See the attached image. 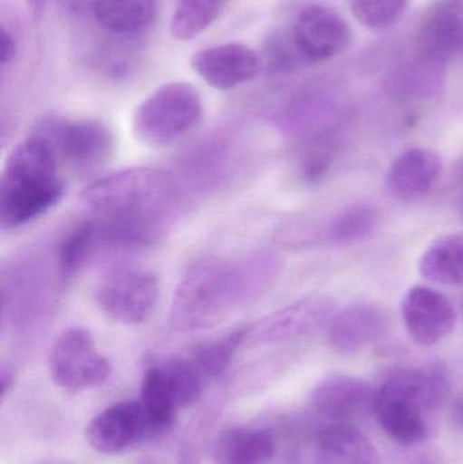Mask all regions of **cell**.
Masks as SVG:
<instances>
[{"mask_svg": "<svg viewBox=\"0 0 463 464\" xmlns=\"http://www.w3.org/2000/svg\"><path fill=\"white\" fill-rule=\"evenodd\" d=\"M27 3H29L33 14H34L37 18L43 14V8H45V0H27Z\"/></svg>", "mask_w": 463, "mask_h": 464, "instance_id": "cell-35", "label": "cell"}, {"mask_svg": "<svg viewBox=\"0 0 463 464\" xmlns=\"http://www.w3.org/2000/svg\"><path fill=\"white\" fill-rule=\"evenodd\" d=\"M333 300L325 296H312L298 300L264 318L255 330L260 343H279L301 337L325 324L333 314Z\"/></svg>", "mask_w": 463, "mask_h": 464, "instance_id": "cell-14", "label": "cell"}, {"mask_svg": "<svg viewBox=\"0 0 463 464\" xmlns=\"http://www.w3.org/2000/svg\"><path fill=\"white\" fill-rule=\"evenodd\" d=\"M250 329L238 327L214 340L206 341L193 349L190 362H193L201 376L217 378L230 367L239 346L245 343Z\"/></svg>", "mask_w": 463, "mask_h": 464, "instance_id": "cell-23", "label": "cell"}, {"mask_svg": "<svg viewBox=\"0 0 463 464\" xmlns=\"http://www.w3.org/2000/svg\"><path fill=\"white\" fill-rule=\"evenodd\" d=\"M16 52H18V44L15 37L10 30L3 27L2 30V64L7 65L8 63L15 59Z\"/></svg>", "mask_w": 463, "mask_h": 464, "instance_id": "cell-32", "label": "cell"}, {"mask_svg": "<svg viewBox=\"0 0 463 464\" xmlns=\"http://www.w3.org/2000/svg\"><path fill=\"white\" fill-rule=\"evenodd\" d=\"M190 65L209 86L227 92L255 79L261 60L249 46L231 43L201 49L193 54Z\"/></svg>", "mask_w": 463, "mask_h": 464, "instance_id": "cell-12", "label": "cell"}, {"mask_svg": "<svg viewBox=\"0 0 463 464\" xmlns=\"http://www.w3.org/2000/svg\"><path fill=\"white\" fill-rule=\"evenodd\" d=\"M97 222L89 220L71 231L59 248V266L63 276H72L100 250Z\"/></svg>", "mask_w": 463, "mask_h": 464, "instance_id": "cell-27", "label": "cell"}, {"mask_svg": "<svg viewBox=\"0 0 463 464\" xmlns=\"http://www.w3.org/2000/svg\"><path fill=\"white\" fill-rule=\"evenodd\" d=\"M203 102L187 82H170L155 90L135 111L132 132L138 141L154 149L177 143L198 127Z\"/></svg>", "mask_w": 463, "mask_h": 464, "instance_id": "cell-4", "label": "cell"}, {"mask_svg": "<svg viewBox=\"0 0 463 464\" xmlns=\"http://www.w3.org/2000/svg\"><path fill=\"white\" fill-rule=\"evenodd\" d=\"M375 413L385 432L402 446L421 443L429 436V386L420 370H401L377 392Z\"/></svg>", "mask_w": 463, "mask_h": 464, "instance_id": "cell-5", "label": "cell"}, {"mask_svg": "<svg viewBox=\"0 0 463 464\" xmlns=\"http://www.w3.org/2000/svg\"><path fill=\"white\" fill-rule=\"evenodd\" d=\"M291 34L304 63L325 62L344 52L351 44L347 22L336 11L323 5L304 8Z\"/></svg>", "mask_w": 463, "mask_h": 464, "instance_id": "cell-9", "label": "cell"}, {"mask_svg": "<svg viewBox=\"0 0 463 464\" xmlns=\"http://www.w3.org/2000/svg\"><path fill=\"white\" fill-rule=\"evenodd\" d=\"M389 330L388 315L370 303L350 305L331 318L328 338L340 352L361 351L382 340Z\"/></svg>", "mask_w": 463, "mask_h": 464, "instance_id": "cell-15", "label": "cell"}, {"mask_svg": "<svg viewBox=\"0 0 463 464\" xmlns=\"http://www.w3.org/2000/svg\"><path fill=\"white\" fill-rule=\"evenodd\" d=\"M427 280L442 285L463 284V234H446L429 246L419 262Z\"/></svg>", "mask_w": 463, "mask_h": 464, "instance_id": "cell-21", "label": "cell"}, {"mask_svg": "<svg viewBox=\"0 0 463 464\" xmlns=\"http://www.w3.org/2000/svg\"><path fill=\"white\" fill-rule=\"evenodd\" d=\"M157 11V0H102L94 19L114 34L135 35L151 26Z\"/></svg>", "mask_w": 463, "mask_h": 464, "instance_id": "cell-20", "label": "cell"}, {"mask_svg": "<svg viewBox=\"0 0 463 464\" xmlns=\"http://www.w3.org/2000/svg\"><path fill=\"white\" fill-rule=\"evenodd\" d=\"M419 43L423 59L445 62L463 51V19L445 5L431 11L421 24Z\"/></svg>", "mask_w": 463, "mask_h": 464, "instance_id": "cell-18", "label": "cell"}, {"mask_svg": "<svg viewBox=\"0 0 463 464\" xmlns=\"http://www.w3.org/2000/svg\"><path fill=\"white\" fill-rule=\"evenodd\" d=\"M82 201L111 223L133 247L151 243L178 201L170 174L155 168H132L92 182Z\"/></svg>", "mask_w": 463, "mask_h": 464, "instance_id": "cell-2", "label": "cell"}, {"mask_svg": "<svg viewBox=\"0 0 463 464\" xmlns=\"http://www.w3.org/2000/svg\"><path fill=\"white\" fill-rule=\"evenodd\" d=\"M442 166V158L432 150H407L394 160L389 173L391 195L402 201L419 200L432 189Z\"/></svg>", "mask_w": 463, "mask_h": 464, "instance_id": "cell-16", "label": "cell"}, {"mask_svg": "<svg viewBox=\"0 0 463 464\" xmlns=\"http://www.w3.org/2000/svg\"><path fill=\"white\" fill-rule=\"evenodd\" d=\"M268 65L276 71L291 70L299 63H304L294 43L293 34H276L266 44Z\"/></svg>", "mask_w": 463, "mask_h": 464, "instance_id": "cell-29", "label": "cell"}, {"mask_svg": "<svg viewBox=\"0 0 463 464\" xmlns=\"http://www.w3.org/2000/svg\"><path fill=\"white\" fill-rule=\"evenodd\" d=\"M276 451L274 435L266 430L231 428L215 444L219 464H265Z\"/></svg>", "mask_w": 463, "mask_h": 464, "instance_id": "cell-19", "label": "cell"}, {"mask_svg": "<svg viewBox=\"0 0 463 464\" xmlns=\"http://www.w3.org/2000/svg\"><path fill=\"white\" fill-rule=\"evenodd\" d=\"M177 409L189 408L201 397V373L190 360L173 357L158 364Z\"/></svg>", "mask_w": 463, "mask_h": 464, "instance_id": "cell-26", "label": "cell"}, {"mask_svg": "<svg viewBox=\"0 0 463 464\" xmlns=\"http://www.w3.org/2000/svg\"><path fill=\"white\" fill-rule=\"evenodd\" d=\"M14 383V375L7 368H2V373H0V394H2V400H5L7 392H10L11 387Z\"/></svg>", "mask_w": 463, "mask_h": 464, "instance_id": "cell-33", "label": "cell"}, {"mask_svg": "<svg viewBox=\"0 0 463 464\" xmlns=\"http://www.w3.org/2000/svg\"><path fill=\"white\" fill-rule=\"evenodd\" d=\"M317 464H381V455L361 430L339 422L318 436Z\"/></svg>", "mask_w": 463, "mask_h": 464, "instance_id": "cell-17", "label": "cell"}, {"mask_svg": "<svg viewBox=\"0 0 463 464\" xmlns=\"http://www.w3.org/2000/svg\"><path fill=\"white\" fill-rule=\"evenodd\" d=\"M154 432L139 401H125L106 408L90 421L86 440L94 451L114 455Z\"/></svg>", "mask_w": 463, "mask_h": 464, "instance_id": "cell-10", "label": "cell"}, {"mask_svg": "<svg viewBox=\"0 0 463 464\" xmlns=\"http://www.w3.org/2000/svg\"><path fill=\"white\" fill-rule=\"evenodd\" d=\"M63 7L76 15H92L102 0H59Z\"/></svg>", "mask_w": 463, "mask_h": 464, "instance_id": "cell-31", "label": "cell"}, {"mask_svg": "<svg viewBox=\"0 0 463 464\" xmlns=\"http://www.w3.org/2000/svg\"><path fill=\"white\" fill-rule=\"evenodd\" d=\"M378 211L369 204H355L336 215L329 223L326 237L333 245H352L371 237L378 226Z\"/></svg>", "mask_w": 463, "mask_h": 464, "instance_id": "cell-25", "label": "cell"}, {"mask_svg": "<svg viewBox=\"0 0 463 464\" xmlns=\"http://www.w3.org/2000/svg\"><path fill=\"white\" fill-rule=\"evenodd\" d=\"M279 272V261L268 254L249 258L200 259L182 276L170 307V324L192 332L225 321L269 288Z\"/></svg>", "mask_w": 463, "mask_h": 464, "instance_id": "cell-1", "label": "cell"}, {"mask_svg": "<svg viewBox=\"0 0 463 464\" xmlns=\"http://www.w3.org/2000/svg\"><path fill=\"white\" fill-rule=\"evenodd\" d=\"M377 392L364 379L332 375L318 383L312 405L318 413L336 422H350L374 411Z\"/></svg>", "mask_w": 463, "mask_h": 464, "instance_id": "cell-13", "label": "cell"}, {"mask_svg": "<svg viewBox=\"0 0 463 464\" xmlns=\"http://www.w3.org/2000/svg\"><path fill=\"white\" fill-rule=\"evenodd\" d=\"M139 402L154 432H160L171 427L176 417L177 406L158 365L150 367L144 372Z\"/></svg>", "mask_w": 463, "mask_h": 464, "instance_id": "cell-24", "label": "cell"}, {"mask_svg": "<svg viewBox=\"0 0 463 464\" xmlns=\"http://www.w3.org/2000/svg\"><path fill=\"white\" fill-rule=\"evenodd\" d=\"M33 135L48 141L60 163H65L76 170L100 168L113 154V135L98 120L45 117L37 122Z\"/></svg>", "mask_w": 463, "mask_h": 464, "instance_id": "cell-6", "label": "cell"}, {"mask_svg": "<svg viewBox=\"0 0 463 464\" xmlns=\"http://www.w3.org/2000/svg\"><path fill=\"white\" fill-rule=\"evenodd\" d=\"M60 160L48 141L30 135L13 150L0 179V225L16 230L43 217L64 195Z\"/></svg>", "mask_w": 463, "mask_h": 464, "instance_id": "cell-3", "label": "cell"}, {"mask_svg": "<svg viewBox=\"0 0 463 464\" xmlns=\"http://www.w3.org/2000/svg\"><path fill=\"white\" fill-rule=\"evenodd\" d=\"M228 0H177L170 21L176 40L189 41L206 32L225 10Z\"/></svg>", "mask_w": 463, "mask_h": 464, "instance_id": "cell-22", "label": "cell"}, {"mask_svg": "<svg viewBox=\"0 0 463 464\" xmlns=\"http://www.w3.org/2000/svg\"><path fill=\"white\" fill-rule=\"evenodd\" d=\"M402 318L410 337L423 346H432L453 333L457 313L450 300L429 288L416 285L402 300Z\"/></svg>", "mask_w": 463, "mask_h": 464, "instance_id": "cell-11", "label": "cell"}, {"mask_svg": "<svg viewBox=\"0 0 463 464\" xmlns=\"http://www.w3.org/2000/svg\"><path fill=\"white\" fill-rule=\"evenodd\" d=\"M49 372L57 386L78 392L105 383L111 368V362L95 346L89 330L70 327L52 345Z\"/></svg>", "mask_w": 463, "mask_h": 464, "instance_id": "cell-7", "label": "cell"}, {"mask_svg": "<svg viewBox=\"0 0 463 464\" xmlns=\"http://www.w3.org/2000/svg\"><path fill=\"white\" fill-rule=\"evenodd\" d=\"M410 0H352V13L369 29H385L404 13Z\"/></svg>", "mask_w": 463, "mask_h": 464, "instance_id": "cell-28", "label": "cell"}, {"mask_svg": "<svg viewBox=\"0 0 463 464\" xmlns=\"http://www.w3.org/2000/svg\"><path fill=\"white\" fill-rule=\"evenodd\" d=\"M331 166V155L325 151L312 152L304 163V176L309 181H318Z\"/></svg>", "mask_w": 463, "mask_h": 464, "instance_id": "cell-30", "label": "cell"}, {"mask_svg": "<svg viewBox=\"0 0 463 464\" xmlns=\"http://www.w3.org/2000/svg\"><path fill=\"white\" fill-rule=\"evenodd\" d=\"M101 310L122 324H143L157 307L159 281L150 270L122 267L111 273L95 294Z\"/></svg>", "mask_w": 463, "mask_h": 464, "instance_id": "cell-8", "label": "cell"}, {"mask_svg": "<svg viewBox=\"0 0 463 464\" xmlns=\"http://www.w3.org/2000/svg\"><path fill=\"white\" fill-rule=\"evenodd\" d=\"M453 419L463 427V398L457 401L453 406Z\"/></svg>", "mask_w": 463, "mask_h": 464, "instance_id": "cell-34", "label": "cell"}, {"mask_svg": "<svg viewBox=\"0 0 463 464\" xmlns=\"http://www.w3.org/2000/svg\"><path fill=\"white\" fill-rule=\"evenodd\" d=\"M458 209H459V214H461V217L463 218V193H462L461 198H459Z\"/></svg>", "mask_w": 463, "mask_h": 464, "instance_id": "cell-36", "label": "cell"}]
</instances>
